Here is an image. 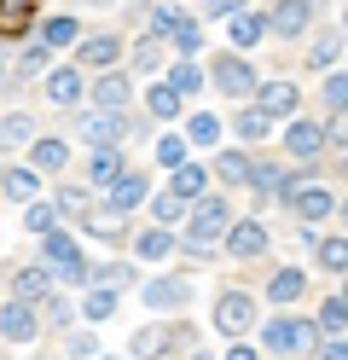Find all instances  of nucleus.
Listing matches in <instances>:
<instances>
[{
    "label": "nucleus",
    "instance_id": "nucleus-1",
    "mask_svg": "<svg viewBox=\"0 0 348 360\" xmlns=\"http://www.w3.org/2000/svg\"><path fill=\"white\" fill-rule=\"evenodd\" d=\"M46 267H53L58 279H87V262H82V250H76V238L70 233H46Z\"/></svg>",
    "mask_w": 348,
    "mask_h": 360
},
{
    "label": "nucleus",
    "instance_id": "nucleus-2",
    "mask_svg": "<svg viewBox=\"0 0 348 360\" xmlns=\"http://www.w3.org/2000/svg\"><path fill=\"white\" fill-rule=\"evenodd\" d=\"M226 227H232V215H226L221 198H209V204H198V210H192V244H198V250H209V244H215Z\"/></svg>",
    "mask_w": 348,
    "mask_h": 360
},
{
    "label": "nucleus",
    "instance_id": "nucleus-3",
    "mask_svg": "<svg viewBox=\"0 0 348 360\" xmlns=\"http://www.w3.org/2000/svg\"><path fill=\"white\" fill-rule=\"evenodd\" d=\"M250 320H255V297H250V290H226V297L215 302V326H221L226 337L250 331Z\"/></svg>",
    "mask_w": 348,
    "mask_h": 360
},
{
    "label": "nucleus",
    "instance_id": "nucleus-4",
    "mask_svg": "<svg viewBox=\"0 0 348 360\" xmlns=\"http://www.w3.org/2000/svg\"><path fill=\"white\" fill-rule=\"evenodd\" d=\"M122 134H128V122L116 117V110H93V117H82V140L99 146V151H116V146H122Z\"/></svg>",
    "mask_w": 348,
    "mask_h": 360
},
{
    "label": "nucleus",
    "instance_id": "nucleus-5",
    "mask_svg": "<svg viewBox=\"0 0 348 360\" xmlns=\"http://www.w3.org/2000/svg\"><path fill=\"white\" fill-rule=\"evenodd\" d=\"M285 198H290V210H296L302 221H319V215L337 210V198L325 192V186H302V180H285Z\"/></svg>",
    "mask_w": 348,
    "mask_h": 360
},
{
    "label": "nucleus",
    "instance_id": "nucleus-6",
    "mask_svg": "<svg viewBox=\"0 0 348 360\" xmlns=\"http://www.w3.org/2000/svg\"><path fill=\"white\" fill-rule=\"evenodd\" d=\"M215 87L221 94H232V99H244L250 87H255V70H250V58H215Z\"/></svg>",
    "mask_w": 348,
    "mask_h": 360
},
{
    "label": "nucleus",
    "instance_id": "nucleus-7",
    "mask_svg": "<svg viewBox=\"0 0 348 360\" xmlns=\"http://www.w3.org/2000/svg\"><path fill=\"white\" fill-rule=\"evenodd\" d=\"M308 343H314V326L308 320H273L267 326V349H278V354H296Z\"/></svg>",
    "mask_w": 348,
    "mask_h": 360
},
{
    "label": "nucleus",
    "instance_id": "nucleus-8",
    "mask_svg": "<svg viewBox=\"0 0 348 360\" xmlns=\"http://www.w3.org/2000/svg\"><path fill=\"white\" fill-rule=\"evenodd\" d=\"M314 6H319V0H278L273 18H267V30H278V35H302V30H308V18H314Z\"/></svg>",
    "mask_w": 348,
    "mask_h": 360
},
{
    "label": "nucleus",
    "instance_id": "nucleus-9",
    "mask_svg": "<svg viewBox=\"0 0 348 360\" xmlns=\"http://www.w3.org/2000/svg\"><path fill=\"white\" fill-rule=\"evenodd\" d=\"M255 105H262V117L273 122V117H290V110L302 105V94L290 82H267V87H255Z\"/></svg>",
    "mask_w": 348,
    "mask_h": 360
},
{
    "label": "nucleus",
    "instance_id": "nucleus-10",
    "mask_svg": "<svg viewBox=\"0 0 348 360\" xmlns=\"http://www.w3.org/2000/svg\"><path fill=\"white\" fill-rule=\"evenodd\" d=\"M134 204H146V174H122V180H110V210H116V215H128Z\"/></svg>",
    "mask_w": 348,
    "mask_h": 360
},
{
    "label": "nucleus",
    "instance_id": "nucleus-11",
    "mask_svg": "<svg viewBox=\"0 0 348 360\" xmlns=\"http://www.w3.org/2000/svg\"><path fill=\"white\" fill-rule=\"evenodd\" d=\"M186 297H192V285H186V279H151L146 285V302L151 308H180Z\"/></svg>",
    "mask_w": 348,
    "mask_h": 360
},
{
    "label": "nucleus",
    "instance_id": "nucleus-12",
    "mask_svg": "<svg viewBox=\"0 0 348 360\" xmlns=\"http://www.w3.org/2000/svg\"><path fill=\"white\" fill-rule=\"evenodd\" d=\"M285 146H290L296 157H319V146H325V128H319V122H290Z\"/></svg>",
    "mask_w": 348,
    "mask_h": 360
},
{
    "label": "nucleus",
    "instance_id": "nucleus-13",
    "mask_svg": "<svg viewBox=\"0 0 348 360\" xmlns=\"http://www.w3.org/2000/svg\"><path fill=\"white\" fill-rule=\"evenodd\" d=\"M0 331L18 337V343H30V337H35V314H30V302H6V314H0Z\"/></svg>",
    "mask_w": 348,
    "mask_h": 360
},
{
    "label": "nucleus",
    "instance_id": "nucleus-14",
    "mask_svg": "<svg viewBox=\"0 0 348 360\" xmlns=\"http://www.w3.org/2000/svg\"><path fill=\"white\" fill-rule=\"evenodd\" d=\"M35 24V6H23V0H0V35H23Z\"/></svg>",
    "mask_w": 348,
    "mask_h": 360
},
{
    "label": "nucleus",
    "instance_id": "nucleus-15",
    "mask_svg": "<svg viewBox=\"0 0 348 360\" xmlns=\"http://www.w3.org/2000/svg\"><path fill=\"white\" fill-rule=\"evenodd\" d=\"M93 99H99L105 110H116V117H122V105H128V76H99Z\"/></svg>",
    "mask_w": 348,
    "mask_h": 360
},
{
    "label": "nucleus",
    "instance_id": "nucleus-16",
    "mask_svg": "<svg viewBox=\"0 0 348 360\" xmlns=\"http://www.w3.org/2000/svg\"><path fill=\"white\" fill-rule=\"evenodd\" d=\"M35 297H46V267H23L12 279V302H35Z\"/></svg>",
    "mask_w": 348,
    "mask_h": 360
},
{
    "label": "nucleus",
    "instance_id": "nucleus-17",
    "mask_svg": "<svg viewBox=\"0 0 348 360\" xmlns=\"http://www.w3.org/2000/svg\"><path fill=\"white\" fill-rule=\"evenodd\" d=\"M46 94H53V105H76L82 99V76L76 70H53L46 76Z\"/></svg>",
    "mask_w": 348,
    "mask_h": 360
},
{
    "label": "nucleus",
    "instance_id": "nucleus-18",
    "mask_svg": "<svg viewBox=\"0 0 348 360\" xmlns=\"http://www.w3.org/2000/svg\"><path fill=\"white\" fill-rule=\"evenodd\" d=\"M262 35H267V18L262 12H238V18H232V41H238V47H255Z\"/></svg>",
    "mask_w": 348,
    "mask_h": 360
},
{
    "label": "nucleus",
    "instance_id": "nucleus-19",
    "mask_svg": "<svg viewBox=\"0 0 348 360\" xmlns=\"http://www.w3.org/2000/svg\"><path fill=\"white\" fill-rule=\"evenodd\" d=\"M267 250V233L255 227V221H244V227H232V256H262Z\"/></svg>",
    "mask_w": 348,
    "mask_h": 360
},
{
    "label": "nucleus",
    "instance_id": "nucleus-20",
    "mask_svg": "<svg viewBox=\"0 0 348 360\" xmlns=\"http://www.w3.org/2000/svg\"><path fill=\"white\" fill-rule=\"evenodd\" d=\"M250 186H255V198L285 192V169H273V163H250Z\"/></svg>",
    "mask_w": 348,
    "mask_h": 360
},
{
    "label": "nucleus",
    "instance_id": "nucleus-21",
    "mask_svg": "<svg viewBox=\"0 0 348 360\" xmlns=\"http://www.w3.org/2000/svg\"><path fill=\"white\" fill-rule=\"evenodd\" d=\"M302 290H308V279H302L296 267H285V274H273V285H267V297H273V302H296Z\"/></svg>",
    "mask_w": 348,
    "mask_h": 360
},
{
    "label": "nucleus",
    "instance_id": "nucleus-22",
    "mask_svg": "<svg viewBox=\"0 0 348 360\" xmlns=\"http://www.w3.org/2000/svg\"><path fill=\"white\" fill-rule=\"evenodd\" d=\"M82 64H93V70H110L116 64V35H93L82 47Z\"/></svg>",
    "mask_w": 348,
    "mask_h": 360
},
{
    "label": "nucleus",
    "instance_id": "nucleus-23",
    "mask_svg": "<svg viewBox=\"0 0 348 360\" xmlns=\"http://www.w3.org/2000/svg\"><path fill=\"white\" fill-rule=\"evenodd\" d=\"M203 180H209L203 169L180 163V169H174V192H169V198H180V204H186V198H198V192H203Z\"/></svg>",
    "mask_w": 348,
    "mask_h": 360
},
{
    "label": "nucleus",
    "instance_id": "nucleus-24",
    "mask_svg": "<svg viewBox=\"0 0 348 360\" xmlns=\"http://www.w3.org/2000/svg\"><path fill=\"white\" fill-rule=\"evenodd\" d=\"M169 250H174V233L169 227H151L146 238H139V256H146V262H162Z\"/></svg>",
    "mask_w": 348,
    "mask_h": 360
},
{
    "label": "nucleus",
    "instance_id": "nucleus-25",
    "mask_svg": "<svg viewBox=\"0 0 348 360\" xmlns=\"http://www.w3.org/2000/svg\"><path fill=\"white\" fill-rule=\"evenodd\" d=\"M215 174L238 186V180H250V157H244V151H221V157H215Z\"/></svg>",
    "mask_w": 348,
    "mask_h": 360
},
{
    "label": "nucleus",
    "instance_id": "nucleus-26",
    "mask_svg": "<svg viewBox=\"0 0 348 360\" xmlns=\"http://www.w3.org/2000/svg\"><path fill=\"white\" fill-rule=\"evenodd\" d=\"M319 267L348 274V238H319Z\"/></svg>",
    "mask_w": 348,
    "mask_h": 360
},
{
    "label": "nucleus",
    "instance_id": "nucleus-27",
    "mask_svg": "<svg viewBox=\"0 0 348 360\" xmlns=\"http://www.w3.org/2000/svg\"><path fill=\"white\" fill-rule=\"evenodd\" d=\"M53 210H58V215H76V221H87V215H93V204H87V192H82V186H64Z\"/></svg>",
    "mask_w": 348,
    "mask_h": 360
},
{
    "label": "nucleus",
    "instance_id": "nucleus-28",
    "mask_svg": "<svg viewBox=\"0 0 348 360\" xmlns=\"http://www.w3.org/2000/svg\"><path fill=\"white\" fill-rule=\"evenodd\" d=\"M319 331H331V337L348 331V302H342V297H331V302L319 308Z\"/></svg>",
    "mask_w": 348,
    "mask_h": 360
},
{
    "label": "nucleus",
    "instance_id": "nucleus-29",
    "mask_svg": "<svg viewBox=\"0 0 348 360\" xmlns=\"http://www.w3.org/2000/svg\"><path fill=\"white\" fill-rule=\"evenodd\" d=\"M146 105H151V117H180V94H174V87H169V82H157Z\"/></svg>",
    "mask_w": 348,
    "mask_h": 360
},
{
    "label": "nucleus",
    "instance_id": "nucleus-30",
    "mask_svg": "<svg viewBox=\"0 0 348 360\" xmlns=\"http://www.w3.org/2000/svg\"><path fill=\"white\" fill-rule=\"evenodd\" d=\"M64 157H70L64 140H35V169H64Z\"/></svg>",
    "mask_w": 348,
    "mask_h": 360
},
{
    "label": "nucleus",
    "instance_id": "nucleus-31",
    "mask_svg": "<svg viewBox=\"0 0 348 360\" xmlns=\"http://www.w3.org/2000/svg\"><path fill=\"white\" fill-rule=\"evenodd\" d=\"M198 82H203V70H198L192 58H180V64H174V76H169L174 94H198Z\"/></svg>",
    "mask_w": 348,
    "mask_h": 360
},
{
    "label": "nucleus",
    "instance_id": "nucleus-32",
    "mask_svg": "<svg viewBox=\"0 0 348 360\" xmlns=\"http://www.w3.org/2000/svg\"><path fill=\"white\" fill-rule=\"evenodd\" d=\"M87 233H99V238H122V215H116V210H93V215H87Z\"/></svg>",
    "mask_w": 348,
    "mask_h": 360
},
{
    "label": "nucleus",
    "instance_id": "nucleus-33",
    "mask_svg": "<svg viewBox=\"0 0 348 360\" xmlns=\"http://www.w3.org/2000/svg\"><path fill=\"white\" fill-rule=\"evenodd\" d=\"M128 169H122V157H110V151H99V157H93V180H105V186H110V180H122Z\"/></svg>",
    "mask_w": 348,
    "mask_h": 360
},
{
    "label": "nucleus",
    "instance_id": "nucleus-34",
    "mask_svg": "<svg viewBox=\"0 0 348 360\" xmlns=\"http://www.w3.org/2000/svg\"><path fill=\"white\" fill-rule=\"evenodd\" d=\"M53 221H58L53 204H30V210H23V227H35V233H53Z\"/></svg>",
    "mask_w": 348,
    "mask_h": 360
},
{
    "label": "nucleus",
    "instance_id": "nucleus-35",
    "mask_svg": "<svg viewBox=\"0 0 348 360\" xmlns=\"http://www.w3.org/2000/svg\"><path fill=\"white\" fill-rule=\"evenodd\" d=\"M215 140H221V122L209 117V110H203V117H192V146H215Z\"/></svg>",
    "mask_w": 348,
    "mask_h": 360
},
{
    "label": "nucleus",
    "instance_id": "nucleus-36",
    "mask_svg": "<svg viewBox=\"0 0 348 360\" xmlns=\"http://www.w3.org/2000/svg\"><path fill=\"white\" fill-rule=\"evenodd\" d=\"M76 41V18H53L46 24V47H70Z\"/></svg>",
    "mask_w": 348,
    "mask_h": 360
},
{
    "label": "nucleus",
    "instance_id": "nucleus-37",
    "mask_svg": "<svg viewBox=\"0 0 348 360\" xmlns=\"http://www.w3.org/2000/svg\"><path fill=\"white\" fill-rule=\"evenodd\" d=\"M308 64H314V70H331V64H337V35H319V41H314V58H308Z\"/></svg>",
    "mask_w": 348,
    "mask_h": 360
},
{
    "label": "nucleus",
    "instance_id": "nucleus-38",
    "mask_svg": "<svg viewBox=\"0 0 348 360\" xmlns=\"http://www.w3.org/2000/svg\"><path fill=\"white\" fill-rule=\"evenodd\" d=\"M30 117H6V122H0V140H6V146H23V140H30Z\"/></svg>",
    "mask_w": 348,
    "mask_h": 360
},
{
    "label": "nucleus",
    "instance_id": "nucleus-39",
    "mask_svg": "<svg viewBox=\"0 0 348 360\" xmlns=\"http://www.w3.org/2000/svg\"><path fill=\"white\" fill-rule=\"evenodd\" d=\"M6 192L12 198H35V169H12L6 174Z\"/></svg>",
    "mask_w": 348,
    "mask_h": 360
},
{
    "label": "nucleus",
    "instance_id": "nucleus-40",
    "mask_svg": "<svg viewBox=\"0 0 348 360\" xmlns=\"http://www.w3.org/2000/svg\"><path fill=\"white\" fill-rule=\"evenodd\" d=\"M151 210H157V227H169V221H180V198H151Z\"/></svg>",
    "mask_w": 348,
    "mask_h": 360
},
{
    "label": "nucleus",
    "instance_id": "nucleus-41",
    "mask_svg": "<svg viewBox=\"0 0 348 360\" xmlns=\"http://www.w3.org/2000/svg\"><path fill=\"white\" fill-rule=\"evenodd\" d=\"M198 41H203V30L192 24V18H186V24L174 30V47H180V53H198Z\"/></svg>",
    "mask_w": 348,
    "mask_h": 360
},
{
    "label": "nucleus",
    "instance_id": "nucleus-42",
    "mask_svg": "<svg viewBox=\"0 0 348 360\" xmlns=\"http://www.w3.org/2000/svg\"><path fill=\"white\" fill-rule=\"evenodd\" d=\"M134 64H139V70H157V64H162V47H157V35H151V41H139Z\"/></svg>",
    "mask_w": 348,
    "mask_h": 360
},
{
    "label": "nucleus",
    "instance_id": "nucleus-43",
    "mask_svg": "<svg viewBox=\"0 0 348 360\" xmlns=\"http://www.w3.org/2000/svg\"><path fill=\"white\" fill-rule=\"evenodd\" d=\"M238 134H244V140H262V134H267V117H262V110H244V117H238Z\"/></svg>",
    "mask_w": 348,
    "mask_h": 360
},
{
    "label": "nucleus",
    "instance_id": "nucleus-44",
    "mask_svg": "<svg viewBox=\"0 0 348 360\" xmlns=\"http://www.w3.org/2000/svg\"><path fill=\"white\" fill-rule=\"evenodd\" d=\"M157 157H162L169 169H180V163H186V140H174V134H169V140L157 146Z\"/></svg>",
    "mask_w": 348,
    "mask_h": 360
},
{
    "label": "nucleus",
    "instance_id": "nucleus-45",
    "mask_svg": "<svg viewBox=\"0 0 348 360\" xmlns=\"http://www.w3.org/2000/svg\"><path fill=\"white\" fill-rule=\"evenodd\" d=\"M110 308H116V297H110V290H93V297H87V320H105Z\"/></svg>",
    "mask_w": 348,
    "mask_h": 360
},
{
    "label": "nucleus",
    "instance_id": "nucleus-46",
    "mask_svg": "<svg viewBox=\"0 0 348 360\" xmlns=\"http://www.w3.org/2000/svg\"><path fill=\"white\" fill-rule=\"evenodd\" d=\"M325 99H331L337 110H348V76H331V82H325Z\"/></svg>",
    "mask_w": 348,
    "mask_h": 360
},
{
    "label": "nucleus",
    "instance_id": "nucleus-47",
    "mask_svg": "<svg viewBox=\"0 0 348 360\" xmlns=\"http://www.w3.org/2000/svg\"><path fill=\"white\" fill-rule=\"evenodd\" d=\"M41 64H46V47H23V58H18V70H23V76H35Z\"/></svg>",
    "mask_w": 348,
    "mask_h": 360
},
{
    "label": "nucleus",
    "instance_id": "nucleus-48",
    "mask_svg": "<svg viewBox=\"0 0 348 360\" xmlns=\"http://www.w3.org/2000/svg\"><path fill=\"white\" fill-rule=\"evenodd\" d=\"M319 360H348V343H342V337H325V343H319Z\"/></svg>",
    "mask_w": 348,
    "mask_h": 360
},
{
    "label": "nucleus",
    "instance_id": "nucleus-49",
    "mask_svg": "<svg viewBox=\"0 0 348 360\" xmlns=\"http://www.w3.org/2000/svg\"><path fill=\"white\" fill-rule=\"evenodd\" d=\"M99 279H105V285H128L134 274H128V267H122V262H110V267H99Z\"/></svg>",
    "mask_w": 348,
    "mask_h": 360
},
{
    "label": "nucleus",
    "instance_id": "nucleus-50",
    "mask_svg": "<svg viewBox=\"0 0 348 360\" xmlns=\"http://www.w3.org/2000/svg\"><path fill=\"white\" fill-rule=\"evenodd\" d=\"M325 140H337V146L348 151V110H337V122H331V134H325Z\"/></svg>",
    "mask_w": 348,
    "mask_h": 360
},
{
    "label": "nucleus",
    "instance_id": "nucleus-51",
    "mask_svg": "<svg viewBox=\"0 0 348 360\" xmlns=\"http://www.w3.org/2000/svg\"><path fill=\"white\" fill-rule=\"evenodd\" d=\"M221 12H238V0H209V18H221Z\"/></svg>",
    "mask_w": 348,
    "mask_h": 360
},
{
    "label": "nucleus",
    "instance_id": "nucleus-52",
    "mask_svg": "<svg viewBox=\"0 0 348 360\" xmlns=\"http://www.w3.org/2000/svg\"><path fill=\"white\" fill-rule=\"evenodd\" d=\"M226 360H255V349H244V343H238V349H232Z\"/></svg>",
    "mask_w": 348,
    "mask_h": 360
},
{
    "label": "nucleus",
    "instance_id": "nucleus-53",
    "mask_svg": "<svg viewBox=\"0 0 348 360\" xmlns=\"http://www.w3.org/2000/svg\"><path fill=\"white\" fill-rule=\"evenodd\" d=\"M0 192H6V169H0Z\"/></svg>",
    "mask_w": 348,
    "mask_h": 360
},
{
    "label": "nucleus",
    "instance_id": "nucleus-54",
    "mask_svg": "<svg viewBox=\"0 0 348 360\" xmlns=\"http://www.w3.org/2000/svg\"><path fill=\"white\" fill-rule=\"evenodd\" d=\"M342 227H348V204H342Z\"/></svg>",
    "mask_w": 348,
    "mask_h": 360
},
{
    "label": "nucleus",
    "instance_id": "nucleus-55",
    "mask_svg": "<svg viewBox=\"0 0 348 360\" xmlns=\"http://www.w3.org/2000/svg\"><path fill=\"white\" fill-rule=\"evenodd\" d=\"M105 360H122V354H105Z\"/></svg>",
    "mask_w": 348,
    "mask_h": 360
},
{
    "label": "nucleus",
    "instance_id": "nucleus-56",
    "mask_svg": "<svg viewBox=\"0 0 348 360\" xmlns=\"http://www.w3.org/2000/svg\"><path fill=\"white\" fill-rule=\"evenodd\" d=\"M192 360H209V354H192Z\"/></svg>",
    "mask_w": 348,
    "mask_h": 360
},
{
    "label": "nucleus",
    "instance_id": "nucleus-57",
    "mask_svg": "<svg viewBox=\"0 0 348 360\" xmlns=\"http://www.w3.org/2000/svg\"><path fill=\"white\" fill-rule=\"evenodd\" d=\"M342 302H348V297H342Z\"/></svg>",
    "mask_w": 348,
    "mask_h": 360
}]
</instances>
